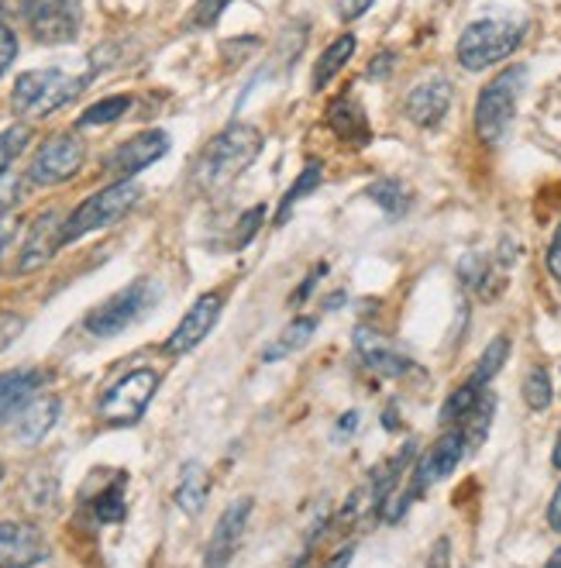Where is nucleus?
<instances>
[{
    "label": "nucleus",
    "mask_w": 561,
    "mask_h": 568,
    "mask_svg": "<svg viewBox=\"0 0 561 568\" xmlns=\"http://www.w3.org/2000/svg\"><path fill=\"white\" fill-rule=\"evenodd\" d=\"M262 152V131L252 124H231L196 159V183L204 190H221L231 180H238Z\"/></svg>",
    "instance_id": "f257e3e1"
},
{
    "label": "nucleus",
    "mask_w": 561,
    "mask_h": 568,
    "mask_svg": "<svg viewBox=\"0 0 561 568\" xmlns=\"http://www.w3.org/2000/svg\"><path fill=\"white\" fill-rule=\"evenodd\" d=\"M527 21L513 18H482L469 24L458 39V62L466 65L469 73H479L486 65H497L517 52L523 42Z\"/></svg>",
    "instance_id": "f03ea898"
},
{
    "label": "nucleus",
    "mask_w": 561,
    "mask_h": 568,
    "mask_svg": "<svg viewBox=\"0 0 561 568\" xmlns=\"http://www.w3.org/2000/svg\"><path fill=\"white\" fill-rule=\"evenodd\" d=\"M83 87H86V77H73L65 70H31L18 77L11 90V108L21 118H45L65 108L70 100H76Z\"/></svg>",
    "instance_id": "7ed1b4c3"
},
{
    "label": "nucleus",
    "mask_w": 561,
    "mask_h": 568,
    "mask_svg": "<svg viewBox=\"0 0 561 568\" xmlns=\"http://www.w3.org/2000/svg\"><path fill=\"white\" fill-rule=\"evenodd\" d=\"M527 83V65H507V70L489 80L476 104V131L486 145H500L517 118V100Z\"/></svg>",
    "instance_id": "20e7f679"
},
{
    "label": "nucleus",
    "mask_w": 561,
    "mask_h": 568,
    "mask_svg": "<svg viewBox=\"0 0 561 568\" xmlns=\"http://www.w3.org/2000/svg\"><path fill=\"white\" fill-rule=\"evenodd\" d=\"M159 283L152 280H135L131 286L118 290L114 296H108L101 307H93L83 321V327L93 334V338H114V334L128 331L131 324H139L155 304H159Z\"/></svg>",
    "instance_id": "39448f33"
},
{
    "label": "nucleus",
    "mask_w": 561,
    "mask_h": 568,
    "mask_svg": "<svg viewBox=\"0 0 561 568\" xmlns=\"http://www.w3.org/2000/svg\"><path fill=\"white\" fill-rule=\"evenodd\" d=\"M139 196H142V190H139V183H131V180H118L108 190L86 196L62 224V245L80 242L83 235H90V231H101V227L114 224L118 217H124L131 207L139 204Z\"/></svg>",
    "instance_id": "423d86ee"
},
{
    "label": "nucleus",
    "mask_w": 561,
    "mask_h": 568,
    "mask_svg": "<svg viewBox=\"0 0 561 568\" xmlns=\"http://www.w3.org/2000/svg\"><path fill=\"white\" fill-rule=\"evenodd\" d=\"M155 389H159V373L155 369H135L104 393V399L96 404V414H101V420L111 427H131V424H139L142 414L149 410Z\"/></svg>",
    "instance_id": "0eeeda50"
},
{
    "label": "nucleus",
    "mask_w": 561,
    "mask_h": 568,
    "mask_svg": "<svg viewBox=\"0 0 561 568\" xmlns=\"http://www.w3.org/2000/svg\"><path fill=\"white\" fill-rule=\"evenodd\" d=\"M83 159H86V149L80 142V135H73V131H62V135H52L39 149V155L31 159L28 180L35 186H59V183L73 180L80 173Z\"/></svg>",
    "instance_id": "6e6552de"
},
{
    "label": "nucleus",
    "mask_w": 561,
    "mask_h": 568,
    "mask_svg": "<svg viewBox=\"0 0 561 568\" xmlns=\"http://www.w3.org/2000/svg\"><path fill=\"white\" fill-rule=\"evenodd\" d=\"M21 14L45 45L73 42L80 31V0H21Z\"/></svg>",
    "instance_id": "1a4fd4ad"
},
{
    "label": "nucleus",
    "mask_w": 561,
    "mask_h": 568,
    "mask_svg": "<svg viewBox=\"0 0 561 568\" xmlns=\"http://www.w3.org/2000/svg\"><path fill=\"white\" fill-rule=\"evenodd\" d=\"M469 452V442H466V434H461L458 427H448L441 438L427 448L420 458H417V469H414V486H410V496H420L427 486H435L441 479H448L455 469H458V462L466 458Z\"/></svg>",
    "instance_id": "9d476101"
},
{
    "label": "nucleus",
    "mask_w": 561,
    "mask_h": 568,
    "mask_svg": "<svg viewBox=\"0 0 561 568\" xmlns=\"http://www.w3.org/2000/svg\"><path fill=\"white\" fill-rule=\"evenodd\" d=\"M166 152H170V135H166V131H159V128H149V131H139L135 139H128L124 145H118L108 155L104 170L114 180H131L135 173L149 170L152 162H159Z\"/></svg>",
    "instance_id": "9b49d317"
},
{
    "label": "nucleus",
    "mask_w": 561,
    "mask_h": 568,
    "mask_svg": "<svg viewBox=\"0 0 561 568\" xmlns=\"http://www.w3.org/2000/svg\"><path fill=\"white\" fill-rule=\"evenodd\" d=\"M49 558V541L39 527L0 520V568H35Z\"/></svg>",
    "instance_id": "f8f14e48"
},
{
    "label": "nucleus",
    "mask_w": 561,
    "mask_h": 568,
    "mask_svg": "<svg viewBox=\"0 0 561 568\" xmlns=\"http://www.w3.org/2000/svg\"><path fill=\"white\" fill-rule=\"evenodd\" d=\"M221 307H224V293H204L196 304L183 314V321L176 324V331L170 334L166 342V355H186L201 345L207 334L214 331L217 317H221Z\"/></svg>",
    "instance_id": "ddd939ff"
},
{
    "label": "nucleus",
    "mask_w": 561,
    "mask_h": 568,
    "mask_svg": "<svg viewBox=\"0 0 561 568\" xmlns=\"http://www.w3.org/2000/svg\"><path fill=\"white\" fill-rule=\"evenodd\" d=\"M252 517V499L242 496L235 499L214 524V534H211V545L204 551V565L207 568H227V561L235 558L238 551V541H242V534H245V524Z\"/></svg>",
    "instance_id": "4468645a"
},
{
    "label": "nucleus",
    "mask_w": 561,
    "mask_h": 568,
    "mask_svg": "<svg viewBox=\"0 0 561 568\" xmlns=\"http://www.w3.org/2000/svg\"><path fill=\"white\" fill-rule=\"evenodd\" d=\"M355 352L358 358L369 365L376 376H386V379H407L410 373H417V365L400 352L392 348L382 334H376L373 327H358L355 331Z\"/></svg>",
    "instance_id": "2eb2a0df"
},
{
    "label": "nucleus",
    "mask_w": 561,
    "mask_h": 568,
    "mask_svg": "<svg viewBox=\"0 0 561 568\" xmlns=\"http://www.w3.org/2000/svg\"><path fill=\"white\" fill-rule=\"evenodd\" d=\"M62 245V224H59V214L55 211H45L31 221L28 235H24V245H21V255H18V273H35L42 265L55 255V248Z\"/></svg>",
    "instance_id": "dca6fc26"
},
{
    "label": "nucleus",
    "mask_w": 561,
    "mask_h": 568,
    "mask_svg": "<svg viewBox=\"0 0 561 568\" xmlns=\"http://www.w3.org/2000/svg\"><path fill=\"white\" fill-rule=\"evenodd\" d=\"M451 108V83L445 77H431V80H424L410 90L407 97V118L417 124V128H435Z\"/></svg>",
    "instance_id": "f3484780"
},
{
    "label": "nucleus",
    "mask_w": 561,
    "mask_h": 568,
    "mask_svg": "<svg viewBox=\"0 0 561 568\" xmlns=\"http://www.w3.org/2000/svg\"><path fill=\"white\" fill-rule=\"evenodd\" d=\"M49 383V373L42 369H18V373H0V424L24 410L35 393Z\"/></svg>",
    "instance_id": "a211bd4d"
},
{
    "label": "nucleus",
    "mask_w": 561,
    "mask_h": 568,
    "mask_svg": "<svg viewBox=\"0 0 561 568\" xmlns=\"http://www.w3.org/2000/svg\"><path fill=\"white\" fill-rule=\"evenodd\" d=\"M327 124H332L335 135L351 145V149H366L373 131H369V121H366V111L355 97H338L332 108H327Z\"/></svg>",
    "instance_id": "6ab92c4d"
},
{
    "label": "nucleus",
    "mask_w": 561,
    "mask_h": 568,
    "mask_svg": "<svg viewBox=\"0 0 561 568\" xmlns=\"http://www.w3.org/2000/svg\"><path fill=\"white\" fill-rule=\"evenodd\" d=\"M59 420V399L55 396H39L21 410L18 417V438L24 445H39L45 434L52 430V424Z\"/></svg>",
    "instance_id": "aec40b11"
},
{
    "label": "nucleus",
    "mask_w": 561,
    "mask_h": 568,
    "mask_svg": "<svg viewBox=\"0 0 561 568\" xmlns=\"http://www.w3.org/2000/svg\"><path fill=\"white\" fill-rule=\"evenodd\" d=\"M207 493H211V476L201 462H186L183 473H180V486H176V504L180 510H186L190 517H196L207 504Z\"/></svg>",
    "instance_id": "412c9836"
},
{
    "label": "nucleus",
    "mask_w": 561,
    "mask_h": 568,
    "mask_svg": "<svg viewBox=\"0 0 561 568\" xmlns=\"http://www.w3.org/2000/svg\"><path fill=\"white\" fill-rule=\"evenodd\" d=\"M355 55V36H338L332 45L324 49V55L317 59L314 65V77H310V87L320 90L332 83L338 73H341V65H348V59Z\"/></svg>",
    "instance_id": "4be33fe9"
},
{
    "label": "nucleus",
    "mask_w": 561,
    "mask_h": 568,
    "mask_svg": "<svg viewBox=\"0 0 561 568\" xmlns=\"http://www.w3.org/2000/svg\"><path fill=\"white\" fill-rule=\"evenodd\" d=\"M314 331H317V317H296L293 324L283 327V334L276 338V345H269L266 352H262V358H266V362H279V358H286L289 352H300V348L314 338Z\"/></svg>",
    "instance_id": "5701e85b"
},
{
    "label": "nucleus",
    "mask_w": 561,
    "mask_h": 568,
    "mask_svg": "<svg viewBox=\"0 0 561 568\" xmlns=\"http://www.w3.org/2000/svg\"><path fill=\"white\" fill-rule=\"evenodd\" d=\"M320 180H324V165L320 162H307L304 165V173L296 176V183L283 193V200H279V211H276V224L283 227L286 221H289V214H293V207H296V200H304L307 193H314L317 186H320Z\"/></svg>",
    "instance_id": "b1692460"
},
{
    "label": "nucleus",
    "mask_w": 561,
    "mask_h": 568,
    "mask_svg": "<svg viewBox=\"0 0 561 568\" xmlns=\"http://www.w3.org/2000/svg\"><path fill=\"white\" fill-rule=\"evenodd\" d=\"M366 193H369V200H376V204H379L389 217H400V214H407V207H410V193H407V186H404L400 180H392V176L376 180Z\"/></svg>",
    "instance_id": "393cba45"
},
{
    "label": "nucleus",
    "mask_w": 561,
    "mask_h": 568,
    "mask_svg": "<svg viewBox=\"0 0 561 568\" xmlns=\"http://www.w3.org/2000/svg\"><path fill=\"white\" fill-rule=\"evenodd\" d=\"M131 108V97L128 93H118V97H104V100H96L93 108H86L80 114V128H101V124H114L128 114Z\"/></svg>",
    "instance_id": "a878e982"
},
{
    "label": "nucleus",
    "mask_w": 561,
    "mask_h": 568,
    "mask_svg": "<svg viewBox=\"0 0 561 568\" xmlns=\"http://www.w3.org/2000/svg\"><path fill=\"white\" fill-rule=\"evenodd\" d=\"M93 517L101 524H118L124 520V476H118L108 489H101L93 496Z\"/></svg>",
    "instance_id": "bb28decb"
},
{
    "label": "nucleus",
    "mask_w": 561,
    "mask_h": 568,
    "mask_svg": "<svg viewBox=\"0 0 561 568\" xmlns=\"http://www.w3.org/2000/svg\"><path fill=\"white\" fill-rule=\"evenodd\" d=\"M507 355H510V338H497V342H492V345L482 352V358L476 362V373L469 376V383H476V386H482V389H486V386H489V379L503 369Z\"/></svg>",
    "instance_id": "cd10ccee"
},
{
    "label": "nucleus",
    "mask_w": 561,
    "mask_h": 568,
    "mask_svg": "<svg viewBox=\"0 0 561 568\" xmlns=\"http://www.w3.org/2000/svg\"><path fill=\"white\" fill-rule=\"evenodd\" d=\"M31 142V128L28 124H11L8 131H0V176H8L11 162L21 155V149Z\"/></svg>",
    "instance_id": "c85d7f7f"
},
{
    "label": "nucleus",
    "mask_w": 561,
    "mask_h": 568,
    "mask_svg": "<svg viewBox=\"0 0 561 568\" xmlns=\"http://www.w3.org/2000/svg\"><path fill=\"white\" fill-rule=\"evenodd\" d=\"M523 399H527V407H531V410H544L551 404V379H548V369H541V365H534V369L527 373Z\"/></svg>",
    "instance_id": "c756f323"
},
{
    "label": "nucleus",
    "mask_w": 561,
    "mask_h": 568,
    "mask_svg": "<svg viewBox=\"0 0 561 568\" xmlns=\"http://www.w3.org/2000/svg\"><path fill=\"white\" fill-rule=\"evenodd\" d=\"M262 217H266V204H258V207L245 211L242 221H238V227H235V239H231V245H235V248H245V245L258 235Z\"/></svg>",
    "instance_id": "7c9ffc66"
},
{
    "label": "nucleus",
    "mask_w": 561,
    "mask_h": 568,
    "mask_svg": "<svg viewBox=\"0 0 561 568\" xmlns=\"http://www.w3.org/2000/svg\"><path fill=\"white\" fill-rule=\"evenodd\" d=\"M14 59H18V36H14V28L0 18V77L11 70Z\"/></svg>",
    "instance_id": "2f4dec72"
},
{
    "label": "nucleus",
    "mask_w": 561,
    "mask_h": 568,
    "mask_svg": "<svg viewBox=\"0 0 561 568\" xmlns=\"http://www.w3.org/2000/svg\"><path fill=\"white\" fill-rule=\"evenodd\" d=\"M227 4H231V0H196V8H193V24H196V28H211V24L224 14Z\"/></svg>",
    "instance_id": "473e14b6"
},
{
    "label": "nucleus",
    "mask_w": 561,
    "mask_h": 568,
    "mask_svg": "<svg viewBox=\"0 0 561 568\" xmlns=\"http://www.w3.org/2000/svg\"><path fill=\"white\" fill-rule=\"evenodd\" d=\"M21 331H24V317L21 314H11V311L0 314V352H8L21 338Z\"/></svg>",
    "instance_id": "72a5a7b5"
},
{
    "label": "nucleus",
    "mask_w": 561,
    "mask_h": 568,
    "mask_svg": "<svg viewBox=\"0 0 561 568\" xmlns=\"http://www.w3.org/2000/svg\"><path fill=\"white\" fill-rule=\"evenodd\" d=\"M324 276H327V265H314V270H310V276L304 280V286H300V290H296V293L289 296V304H304V300H307V296H310V293L317 290V283H320Z\"/></svg>",
    "instance_id": "f704fd0d"
},
{
    "label": "nucleus",
    "mask_w": 561,
    "mask_h": 568,
    "mask_svg": "<svg viewBox=\"0 0 561 568\" xmlns=\"http://www.w3.org/2000/svg\"><path fill=\"white\" fill-rule=\"evenodd\" d=\"M376 4V0H338V14L348 21V18H361L369 8Z\"/></svg>",
    "instance_id": "c9c22d12"
},
{
    "label": "nucleus",
    "mask_w": 561,
    "mask_h": 568,
    "mask_svg": "<svg viewBox=\"0 0 561 568\" xmlns=\"http://www.w3.org/2000/svg\"><path fill=\"white\" fill-rule=\"evenodd\" d=\"M548 273L561 283V227L554 231L551 248H548Z\"/></svg>",
    "instance_id": "e433bc0d"
},
{
    "label": "nucleus",
    "mask_w": 561,
    "mask_h": 568,
    "mask_svg": "<svg viewBox=\"0 0 561 568\" xmlns=\"http://www.w3.org/2000/svg\"><path fill=\"white\" fill-rule=\"evenodd\" d=\"M18 196V180L14 176H0V211L11 207Z\"/></svg>",
    "instance_id": "4c0bfd02"
},
{
    "label": "nucleus",
    "mask_w": 561,
    "mask_h": 568,
    "mask_svg": "<svg viewBox=\"0 0 561 568\" xmlns=\"http://www.w3.org/2000/svg\"><path fill=\"white\" fill-rule=\"evenodd\" d=\"M14 227H18V217L14 214H0V255H4L11 235H14Z\"/></svg>",
    "instance_id": "58836bf2"
},
{
    "label": "nucleus",
    "mask_w": 561,
    "mask_h": 568,
    "mask_svg": "<svg viewBox=\"0 0 561 568\" xmlns=\"http://www.w3.org/2000/svg\"><path fill=\"white\" fill-rule=\"evenodd\" d=\"M392 52H382L379 59H373V65H369V77L373 80H382V77H389V70H392Z\"/></svg>",
    "instance_id": "ea45409f"
},
{
    "label": "nucleus",
    "mask_w": 561,
    "mask_h": 568,
    "mask_svg": "<svg viewBox=\"0 0 561 568\" xmlns=\"http://www.w3.org/2000/svg\"><path fill=\"white\" fill-rule=\"evenodd\" d=\"M548 524H551L554 530H561V486H558V493H554V499H551V507H548Z\"/></svg>",
    "instance_id": "a19ab883"
},
{
    "label": "nucleus",
    "mask_w": 561,
    "mask_h": 568,
    "mask_svg": "<svg viewBox=\"0 0 561 568\" xmlns=\"http://www.w3.org/2000/svg\"><path fill=\"white\" fill-rule=\"evenodd\" d=\"M355 427H358V414H348V417H341L338 438H345V434H355Z\"/></svg>",
    "instance_id": "79ce46f5"
},
{
    "label": "nucleus",
    "mask_w": 561,
    "mask_h": 568,
    "mask_svg": "<svg viewBox=\"0 0 561 568\" xmlns=\"http://www.w3.org/2000/svg\"><path fill=\"white\" fill-rule=\"evenodd\" d=\"M445 558H448V541H438L435 558H431V568H445Z\"/></svg>",
    "instance_id": "37998d69"
},
{
    "label": "nucleus",
    "mask_w": 561,
    "mask_h": 568,
    "mask_svg": "<svg viewBox=\"0 0 561 568\" xmlns=\"http://www.w3.org/2000/svg\"><path fill=\"white\" fill-rule=\"evenodd\" d=\"M348 561H351V548H341V551L332 558V565H327V568H348Z\"/></svg>",
    "instance_id": "c03bdc74"
},
{
    "label": "nucleus",
    "mask_w": 561,
    "mask_h": 568,
    "mask_svg": "<svg viewBox=\"0 0 561 568\" xmlns=\"http://www.w3.org/2000/svg\"><path fill=\"white\" fill-rule=\"evenodd\" d=\"M551 462H554V469H561V430H558V442H554V455H551Z\"/></svg>",
    "instance_id": "a18cd8bd"
},
{
    "label": "nucleus",
    "mask_w": 561,
    "mask_h": 568,
    "mask_svg": "<svg viewBox=\"0 0 561 568\" xmlns=\"http://www.w3.org/2000/svg\"><path fill=\"white\" fill-rule=\"evenodd\" d=\"M544 568H561V548L548 558V565H544Z\"/></svg>",
    "instance_id": "49530a36"
},
{
    "label": "nucleus",
    "mask_w": 561,
    "mask_h": 568,
    "mask_svg": "<svg viewBox=\"0 0 561 568\" xmlns=\"http://www.w3.org/2000/svg\"><path fill=\"white\" fill-rule=\"evenodd\" d=\"M0 479H4V465H0Z\"/></svg>",
    "instance_id": "de8ad7c7"
}]
</instances>
